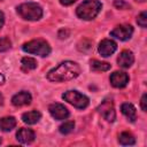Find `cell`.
<instances>
[{"mask_svg": "<svg viewBox=\"0 0 147 147\" xmlns=\"http://www.w3.org/2000/svg\"><path fill=\"white\" fill-rule=\"evenodd\" d=\"M79 74H80V68L76 62L64 61L47 74V79L55 83L68 82L79 76Z\"/></svg>", "mask_w": 147, "mask_h": 147, "instance_id": "cell-1", "label": "cell"}, {"mask_svg": "<svg viewBox=\"0 0 147 147\" xmlns=\"http://www.w3.org/2000/svg\"><path fill=\"white\" fill-rule=\"evenodd\" d=\"M41 117V114L38 111V110H31V111H28V113H24L22 115V121L25 123V124H29V125H32V124H36L39 122Z\"/></svg>", "mask_w": 147, "mask_h": 147, "instance_id": "cell-15", "label": "cell"}, {"mask_svg": "<svg viewBox=\"0 0 147 147\" xmlns=\"http://www.w3.org/2000/svg\"><path fill=\"white\" fill-rule=\"evenodd\" d=\"M118 142L121 145L129 146V145H134L136 144V139L130 132H122L118 136Z\"/></svg>", "mask_w": 147, "mask_h": 147, "instance_id": "cell-18", "label": "cell"}, {"mask_svg": "<svg viewBox=\"0 0 147 147\" xmlns=\"http://www.w3.org/2000/svg\"><path fill=\"white\" fill-rule=\"evenodd\" d=\"M117 62H118V65L122 67V68H130L133 62H134V56H133V53L131 51H123L121 52L118 59H117Z\"/></svg>", "mask_w": 147, "mask_h": 147, "instance_id": "cell-13", "label": "cell"}, {"mask_svg": "<svg viewBox=\"0 0 147 147\" xmlns=\"http://www.w3.org/2000/svg\"><path fill=\"white\" fill-rule=\"evenodd\" d=\"M121 110H122L123 115H125L130 122H134L137 119V111L132 103H129V102L123 103L121 106Z\"/></svg>", "mask_w": 147, "mask_h": 147, "instance_id": "cell-14", "label": "cell"}, {"mask_svg": "<svg viewBox=\"0 0 147 147\" xmlns=\"http://www.w3.org/2000/svg\"><path fill=\"white\" fill-rule=\"evenodd\" d=\"M146 98H147V94L145 93V94H142V96H141V101H140V106H141V109L144 110V111H146L147 110V107H146Z\"/></svg>", "mask_w": 147, "mask_h": 147, "instance_id": "cell-24", "label": "cell"}, {"mask_svg": "<svg viewBox=\"0 0 147 147\" xmlns=\"http://www.w3.org/2000/svg\"><path fill=\"white\" fill-rule=\"evenodd\" d=\"M62 98L64 101L69 102L70 105H72L74 107H76L78 109H84L90 103L88 98L86 95L79 93L78 91H67L62 94Z\"/></svg>", "mask_w": 147, "mask_h": 147, "instance_id": "cell-5", "label": "cell"}, {"mask_svg": "<svg viewBox=\"0 0 147 147\" xmlns=\"http://www.w3.org/2000/svg\"><path fill=\"white\" fill-rule=\"evenodd\" d=\"M99 113L102 115V117L105 119H107L108 122H114L116 118V114H115V108H114V102L111 99H106L102 101V103L98 107Z\"/></svg>", "mask_w": 147, "mask_h": 147, "instance_id": "cell-6", "label": "cell"}, {"mask_svg": "<svg viewBox=\"0 0 147 147\" xmlns=\"http://www.w3.org/2000/svg\"><path fill=\"white\" fill-rule=\"evenodd\" d=\"M21 63L24 70H33L37 68V61L32 57H23Z\"/></svg>", "mask_w": 147, "mask_h": 147, "instance_id": "cell-19", "label": "cell"}, {"mask_svg": "<svg viewBox=\"0 0 147 147\" xmlns=\"http://www.w3.org/2000/svg\"><path fill=\"white\" fill-rule=\"evenodd\" d=\"M16 126V119L14 117H3L0 118V131L2 132H8L11 131Z\"/></svg>", "mask_w": 147, "mask_h": 147, "instance_id": "cell-16", "label": "cell"}, {"mask_svg": "<svg viewBox=\"0 0 147 147\" xmlns=\"http://www.w3.org/2000/svg\"><path fill=\"white\" fill-rule=\"evenodd\" d=\"M3 82H5V78H3V76H2V75H0V85H1V84H3Z\"/></svg>", "mask_w": 147, "mask_h": 147, "instance_id": "cell-28", "label": "cell"}, {"mask_svg": "<svg viewBox=\"0 0 147 147\" xmlns=\"http://www.w3.org/2000/svg\"><path fill=\"white\" fill-rule=\"evenodd\" d=\"M111 68V65L107 62H101L98 60H92L91 61V70L92 71H108Z\"/></svg>", "mask_w": 147, "mask_h": 147, "instance_id": "cell-17", "label": "cell"}, {"mask_svg": "<svg viewBox=\"0 0 147 147\" xmlns=\"http://www.w3.org/2000/svg\"><path fill=\"white\" fill-rule=\"evenodd\" d=\"M1 141H2V140H1V138H0V144H1Z\"/></svg>", "mask_w": 147, "mask_h": 147, "instance_id": "cell-29", "label": "cell"}, {"mask_svg": "<svg viewBox=\"0 0 147 147\" xmlns=\"http://www.w3.org/2000/svg\"><path fill=\"white\" fill-rule=\"evenodd\" d=\"M132 33H133V28L130 24H122V25H117L110 32V36L124 41V40H129L131 38Z\"/></svg>", "mask_w": 147, "mask_h": 147, "instance_id": "cell-7", "label": "cell"}, {"mask_svg": "<svg viewBox=\"0 0 147 147\" xmlns=\"http://www.w3.org/2000/svg\"><path fill=\"white\" fill-rule=\"evenodd\" d=\"M31 94L26 91H21L17 94H15L11 98V103L15 107H22V106H28L31 103Z\"/></svg>", "mask_w": 147, "mask_h": 147, "instance_id": "cell-11", "label": "cell"}, {"mask_svg": "<svg viewBox=\"0 0 147 147\" xmlns=\"http://www.w3.org/2000/svg\"><path fill=\"white\" fill-rule=\"evenodd\" d=\"M68 36H69V31H68V30H63V29H62V30L59 32V37H60L61 39H63V38H67Z\"/></svg>", "mask_w": 147, "mask_h": 147, "instance_id": "cell-25", "label": "cell"}, {"mask_svg": "<svg viewBox=\"0 0 147 147\" xmlns=\"http://www.w3.org/2000/svg\"><path fill=\"white\" fill-rule=\"evenodd\" d=\"M48 110H49V114L53 116V118L57 119V121H62V119H65L69 117V110L61 103H52L49 105L48 107Z\"/></svg>", "mask_w": 147, "mask_h": 147, "instance_id": "cell-8", "label": "cell"}, {"mask_svg": "<svg viewBox=\"0 0 147 147\" xmlns=\"http://www.w3.org/2000/svg\"><path fill=\"white\" fill-rule=\"evenodd\" d=\"M116 49H117V44L110 39H103L99 44V47H98L99 53L105 57L110 56L113 53H115Z\"/></svg>", "mask_w": 147, "mask_h": 147, "instance_id": "cell-10", "label": "cell"}, {"mask_svg": "<svg viewBox=\"0 0 147 147\" xmlns=\"http://www.w3.org/2000/svg\"><path fill=\"white\" fill-rule=\"evenodd\" d=\"M129 76L126 72L123 71H115L110 75V83L116 88H123L129 83Z\"/></svg>", "mask_w": 147, "mask_h": 147, "instance_id": "cell-9", "label": "cell"}, {"mask_svg": "<svg viewBox=\"0 0 147 147\" xmlns=\"http://www.w3.org/2000/svg\"><path fill=\"white\" fill-rule=\"evenodd\" d=\"M101 7L102 5L99 0H86L77 7L76 14L79 18L90 21V20H93L99 14V11L101 10Z\"/></svg>", "mask_w": 147, "mask_h": 147, "instance_id": "cell-2", "label": "cell"}, {"mask_svg": "<svg viewBox=\"0 0 147 147\" xmlns=\"http://www.w3.org/2000/svg\"><path fill=\"white\" fill-rule=\"evenodd\" d=\"M10 47H11V41L9 40V38H7V37L0 38V52L8 51Z\"/></svg>", "mask_w": 147, "mask_h": 147, "instance_id": "cell-21", "label": "cell"}, {"mask_svg": "<svg viewBox=\"0 0 147 147\" xmlns=\"http://www.w3.org/2000/svg\"><path fill=\"white\" fill-rule=\"evenodd\" d=\"M137 23L141 28H146L147 26V13L146 11L140 13V15L137 17Z\"/></svg>", "mask_w": 147, "mask_h": 147, "instance_id": "cell-22", "label": "cell"}, {"mask_svg": "<svg viewBox=\"0 0 147 147\" xmlns=\"http://www.w3.org/2000/svg\"><path fill=\"white\" fill-rule=\"evenodd\" d=\"M17 14L24 20L38 21L42 16V9L36 2H25L17 7Z\"/></svg>", "mask_w": 147, "mask_h": 147, "instance_id": "cell-3", "label": "cell"}, {"mask_svg": "<svg viewBox=\"0 0 147 147\" xmlns=\"http://www.w3.org/2000/svg\"><path fill=\"white\" fill-rule=\"evenodd\" d=\"M3 23H5V15H3L2 11H0V29L2 28Z\"/></svg>", "mask_w": 147, "mask_h": 147, "instance_id": "cell-27", "label": "cell"}, {"mask_svg": "<svg viewBox=\"0 0 147 147\" xmlns=\"http://www.w3.org/2000/svg\"><path fill=\"white\" fill-rule=\"evenodd\" d=\"M22 49L29 54H34L39 56H47L51 53V47L47 41L42 39H36L25 42L22 46Z\"/></svg>", "mask_w": 147, "mask_h": 147, "instance_id": "cell-4", "label": "cell"}, {"mask_svg": "<svg viewBox=\"0 0 147 147\" xmlns=\"http://www.w3.org/2000/svg\"><path fill=\"white\" fill-rule=\"evenodd\" d=\"M114 6L118 9H126V8H130V6L124 1V0H115L114 1Z\"/></svg>", "mask_w": 147, "mask_h": 147, "instance_id": "cell-23", "label": "cell"}, {"mask_svg": "<svg viewBox=\"0 0 147 147\" xmlns=\"http://www.w3.org/2000/svg\"><path fill=\"white\" fill-rule=\"evenodd\" d=\"M76 0H60V3L63 5V6H70L75 2Z\"/></svg>", "mask_w": 147, "mask_h": 147, "instance_id": "cell-26", "label": "cell"}, {"mask_svg": "<svg viewBox=\"0 0 147 147\" xmlns=\"http://www.w3.org/2000/svg\"><path fill=\"white\" fill-rule=\"evenodd\" d=\"M74 127H75V122L74 121H69V122H64L59 127V130H60V132L62 134H68L74 130Z\"/></svg>", "mask_w": 147, "mask_h": 147, "instance_id": "cell-20", "label": "cell"}, {"mask_svg": "<svg viewBox=\"0 0 147 147\" xmlns=\"http://www.w3.org/2000/svg\"><path fill=\"white\" fill-rule=\"evenodd\" d=\"M16 138L18 140V142L21 144H24V145H28V144H31L36 136H34V132L31 130V129H25V127H22L17 131L16 133Z\"/></svg>", "mask_w": 147, "mask_h": 147, "instance_id": "cell-12", "label": "cell"}]
</instances>
